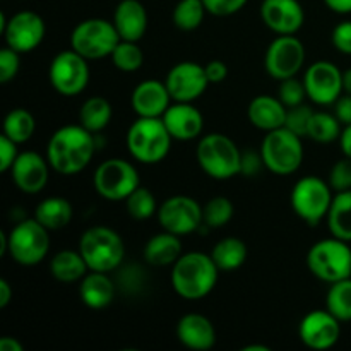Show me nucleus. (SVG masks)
<instances>
[{
  "label": "nucleus",
  "mask_w": 351,
  "mask_h": 351,
  "mask_svg": "<svg viewBox=\"0 0 351 351\" xmlns=\"http://www.w3.org/2000/svg\"><path fill=\"white\" fill-rule=\"evenodd\" d=\"M96 151L95 134L79 123L55 130L47 146V160L60 175H77L91 163Z\"/></svg>",
  "instance_id": "1"
},
{
  "label": "nucleus",
  "mask_w": 351,
  "mask_h": 351,
  "mask_svg": "<svg viewBox=\"0 0 351 351\" xmlns=\"http://www.w3.org/2000/svg\"><path fill=\"white\" fill-rule=\"evenodd\" d=\"M219 273L221 271L215 264L211 254L187 252L182 254L171 266L170 281L178 297L197 302L215 290Z\"/></svg>",
  "instance_id": "2"
},
{
  "label": "nucleus",
  "mask_w": 351,
  "mask_h": 351,
  "mask_svg": "<svg viewBox=\"0 0 351 351\" xmlns=\"http://www.w3.org/2000/svg\"><path fill=\"white\" fill-rule=\"evenodd\" d=\"M79 252L84 257L89 271L112 273L120 269L125 256L123 240L108 226H93L79 239Z\"/></svg>",
  "instance_id": "3"
},
{
  "label": "nucleus",
  "mask_w": 351,
  "mask_h": 351,
  "mask_svg": "<svg viewBox=\"0 0 351 351\" xmlns=\"http://www.w3.org/2000/svg\"><path fill=\"white\" fill-rule=\"evenodd\" d=\"M173 137L168 132L163 119L139 117L127 132L130 156L143 165L161 163L168 156Z\"/></svg>",
  "instance_id": "4"
},
{
  "label": "nucleus",
  "mask_w": 351,
  "mask_h": 351,
  "mask_svg": "<svg viewBox=\"0 0 351 351\" xmlns=\"http://www.w3.org/2000/svg\"><path fill=\"white\" fill-rule=\"evenodd\" d=\"M199 167L215 180H228L240 175L242 151L225 134H206L197 144Z\"/></svg>",
  "instance_id": "5"
},
{
  "label": "nucleus",
  "mask_w": 351,
  "mask_h": 351,
  "mask_svg": "<svg viewBox=\"0 0 351 351\" xmlns=\"http://www.w3.org/2000/svg\"><path fill=\"white\" fill-rule=\"evenodd\" d=\"M264 168L271 173L287 177L295 173L304 163V146L302 137L287 127L269 130L261 146Z\"/></svg>",
  "instance_id": "6"
},
{
  "label": "nucleus",
  "mask_w": 351,
  "mask_h": 351,
  "mask_svg": "<svg viewBox=\"0 0 351 351\" xmlns=\"http://www.w3.org/2000/svg\"><path fill=\"white\" fill-rule=\"evenodd\" d=\"M307 267L317 280L326 283L351 278V247L336 237L319 240L308 250Z\"/></svg>",
  "instance_id": "7"
},
{
  "label": "nucleus",
  "mask_w": 351,
  "mask_h": 351,
  "mask_svg": "<svg viewBox=\"0 0 351 351\" xmlns=\"http://www.w3.org/2000/svg\"><path fill=\"white\" fill-rule=\"evenodd\" d=\"M50 250V230L36 218L17 223L7 233V252L21 266H36Z\"/></svg>",
  "instance_id": "8"
},
{
  "label": "nucleus",
  "mask_w": 351,
  "mask_h": 351,
  "mask_svg": "<svg viewBox=\"0 0 351 351\" xmlns=\"http://www.w3.org/2000/svg\"><path fill=\"white\" fill-rule=\"evenodd\" d=\"M119 41L113 23L101 17L81 21L71 34V48L88 60L110 57Z\"/></svg>",
  "instance_id": "9"
},
{
  "label": "nucleus",
  "mask_w": 351,
  "mask_h": 351,
  "mask_svg": "<svg viewBox=\"0 0 351 351\" xmlns=\"http://www.w3.org/2000/svg\"><path fill=\"white\" fill-rule=\"evenodd\" d=\"M332 189L329 182L319 177H304L291 191V208L307 225H319L328 216L332 204Z\"/></svg>",
  "instance_id": "10"
},
{
  "label": "nucleus",
  "mask_w": 351,
  "mask_h": 351,
  "mask_svg": "<svg viewBox=\"0 0 351 351\" xmlns=\"http://www.w3.org/2000/svg\"><path fill=\"white\" fill-rule=\"evenodd\" d=\"M93 184L101 197L108 201H125L139 187V173L130 161L112 158L96 168Z\"/></svg>",
  "instance_id": "11"
},
{
  "label": "nucleus",
  "mask_w": 351,
  "mask_h": 351,
  "mask_svg": "<svg viewBox=\"0 0 351 351\" xmlns=\"http://www.w3.org/2000/svg\"><path fill=\"white\" fill-rule=\"evenodd\" d=\"M50 84L58 95L74 98L81 95L89 82L88 58L79 55L75 50H64L57 53L48 69Z\"/></svg>",
  "instance_id": "12"
},
{
  "label": "nucleus",
  "mask_w": 351,
  "mask_h": 351,
  "mask_svg": "<svg viewBox=\"0 0 351 351\" xmlns=\"http://www.w3.org/2000/svg\"><path fill=\"white\" fill-rule=\"evenodd\" d=\"M0 31L3 33L7 47L17 53H29L41 45L47 27L40 14L21 10L10 19H5V14H0Z\"/></svg>",
  "instance_id": "13"
},
{
  "label": "nucleus",
  "mask_w": 351,
  "mask_h": 351,
  "mask_svg": "<svg viewBox=\"0 0 351 351\" xmlns=\"http://www.w3.org/2000/svg\"><path fill=\"white\" fill-rule=\"evenodd\" d=\"M305 64V47L295 34H280L267 47L266 72L276 81L295 77Z\"/></svg>",
  "instance_id": "14"
},
{
  "label": "nucleus",
  "mask_w": 351,
  "mask_h": 351,
  "mask_svg": "<svg viewBox=\"0 0 351 351\" xmlns=\"http://www.w3.org/2000/svg\"><path fill=\"white\" fill-rule=\"evenodd\" d=\"M158 221L165 232L184 237L197 232L202 221V208L189 195H171L158 208Z\"/></svg>",
  "instance_id": "15"
},
{
  "label": "nucleus",
  "mask_w": 351,
  "mask_h": 351,
  "mask_svg": "<svg viewBox=\"0 0 351 351\" xmlns=\"http://www.w3.org/2000/svg\"><path fill=\"white\" fill-rule=\"evenodd\" d=\"M304 86L307 98L321 106L335 105L343 93V72L338 65L328 60L312 64L304 74Z\"/></svg>",
  "instance_id": "16"
},
{
  "label": "nucleus",
  "mask_w": 351,
  "mask_h": 351,
  "mask_svg": "<svg viewBox=\"0 0 351 351\" xmlns=\"http://www.w3.org/2000/svg\"><path fill=\"white\" fill-rule=\"evenodd\" d=\"M168 91L173 101L192 103L204 95L209 86L204 65L197 62H180L173 65L165 79Z\"/></svg>",
  "instance_id": "17"
},
{
  "label": "nucleus",
  "mask_w": 351,
  "mask_h": 351,
  "mask_svg": "<svg viewBox=\"0 0 351 351\" xmlns=\"http://www.w3.org/2000/svg\"><path fill=\"white\" fill-rule=\"evenodd\" d=\"M300 341L311 350H329L341 336V321L336 319L328 308L312 311L298 326Z\"/></svg>",
  "instance_id": "18"
},
{
  "label": "nucleus",
  "mask_w": 351,
  "mask_h": 351,
  "mask_svg": "<svg viewBox=\"0 0 351 351\" xmlns=\"http://www.w3.org/2000/svg\"><path fill=\"white\" fill-rule=\"evenodd\" d=\"M50 163L47 158L34 151H24L14 161L10 168V175L19 189L24 194H38L43 191L48 184V171H50Z\"/></svg>",
  "instance_id": "19"
},
{
  "label": "nucleus",
  "mask_w": 351,
  "mask_h": 351,
  "mask_svg": "<svg viewBox=\"0 0 351 351\" xmlns=\"http://www.w3.org/2000/svg\"><path fill=\"white\" fill-rule=\"evenodd\" d=\"M261 17L276 34H295L305 23V10L298 0H263Z\"/></svg>",
  "instance_id": "20"
},
{
  "label": "nucleus",
  "mask_w": 351,
  "mask_h": 351,
  "mask_svg": "<svg viewBox=\"0 0 351 351\" xmlns=\"http://www.w3.org/2000/svg\"><path fill=\"white\" fill-rule=\"evenodd\" d=\"M171 95L167 84L156 79L143 81L134 88L130 96V105L137 117L146 119H161L171 105Z\"/></svg>",
  "instance_id": "21"
},
{
  "label": "nucleus",
  "mask_w": 351,
  "mask_h": 351,
  "mask_svg": "<svg viewBox=\"0 0 351 351\" xmlns=\"http://www.w3.org/2000/svg\"><path fill=\"white\" fill-rule=\"evenodd\" d=\"M168 132L177 141H192L201 136L204 129L202 113L191 103L175 101L161 117Z\"/></svg>",
  "instance_id": "22"
},
{
  "label": "nucleus",
  "mask_w": 351,
  "mask_h": 351,
  "mask_svg": "<svg viewBox=\"0 0 351 351\" xmlns=\"http://www.w3.org/2000/svg\"><path fill=\"white\" fill-rule=\"evenodd\" d=\"M177 338L185 348L195 351L211 350L216 343L213 322L201 314H187L178 321Z\"/></svg>",
  "instance_id": "23"
},
{
  "label": "nucleus",
  "mask_w": 351,
  "mask_h": 351,
  "mask_svg": "<svg viewBox=\"0 0 351 351\" xmlns=\"http://www.w3.org/2000/svg\"><path fill=\"white\" fill-rule=\"evenodd\" d=\"M113 26L120 40L139 41L147 31V10L139 0H122L113 14Z\"/></svg>",
  "instance_id": "24"
},
{
  "label": "nucleus",
  "mask_w": 351,
  "mask_h": 351,
  "mask_svg": "<svg viewBox=\"0 0 351 351\" xmlns=\"http://www.w3.org/2000/svg\"><path fill=\"white\" fill-rule=\"evenodd\" d=\"M247 117L254 127L264 130V132H269V130L285 127L287 106L281 103L280 98L261 95L250 101L249 108H247Z\"/></svg>",
  "instance_id": "25"
},
{
  "label": "nucleus",
  "mask_w": 351,
  "mask_h": 351,
  "mask_svg": "<svg viewBox=\"0 0 351 351\" xmlns=\"http://www.w3.org/2000/svg\"><path fill=\"white\" fill-rule=\"evenodd\" d=\"M115 283L108 278V273L89 271L79 285V295L86 307L101 311L108 307L115 298Z\"/></svg>",
  "instance_id": "26"
},
{
  "label": "nucleus",
  "mask_w": 351,
  "mask_h": 351,
  "mask_svg": "<svg viewBox=\"0 0 351 351\" xmlns=\"http://www.w3.org/2000/svg\"><path fill=\"white\" fill-rule=\"evenodd\" d=\"M182 256L180 237L170 232L158 233L147 240L144 247V259L151 266H173Z\"/></svg>",
  "instance_id": "27"
},
{
  "label": "nucleus",
  "mask_w": 351,
  "mask_h": 351,
  "mask_svg": "<svg viewBox=\"0 0 351 351\" xmlns=\"http://www.w3.org/2000/svg\"><path fill=\"white\" fill-rule=\"evenodd\" d=\"M50 273L60 283H77L89 273V267L79 250H60L51 257Z\"/></svg>",
  "instance_id": "28"
},
{
  "label": "nucleus",
  "mask_w": 351,
  "mask_h": 351,
  "mask_svg": "<svg viewBox=\"0 0 351 351\" xmlns=\"http://www.w3.org/2000/svg\"><path fill=\"white\" fill-rule=\"evenodd\" d=\"M72 215V204L65 197H47L36 206L34 209V218L48 228L50 232H58V230L65 228L71 223Z\"/></svg>",
  "instance_id": "29"
},
{
  "label": "nucleus",
  "mask_w": 351,
  "mask_h": 351,
  "mask_svg": "<svg viewBox=\"0 0 351 351\" xmlns=\"http://www.w3.org/2000/svg\"><path fill=\"white\" fill-rule=\"evenodd\" d=\"M247 256H249L247 245L237 237H226V239L219 240L211 252L213 261L221 273H232V271L240 269L245 264Z\"/></svg>",
  "instance_id": "30"
},
{
  "label": "nucleus",
  "mask_w": 351,
  "mask_h": 351,
  "mask_svg": "<svg viewBox=\"0 0 351 351\" xmlns=\"http://www.w3.org/2000/svg\"><path fill=\"white\" fill-rule=\"evenodd\" d=\"M326 219L332 237L351 242V191L336 192Z\"/></svg>",
  "instance_id": "31"
},
{
  "label": "nucleus",
  "mask_w": 351,
  "mask_h": 351,
  "mask_svg": "<svg viewBox=\"0 0 351 351\" xmlns=\"http://www.w3.org/2000/svg\"><path fill=\"white\" fill-rule=\"evenodd\" d=\"M110 120H112V105L103 96L88 98L79 110V123L93 134L105 129Z\"/></svg>",
  "instance_id": "32"
},
{
  "label": "nucleus",
  "mask_w": 351,
  "mask_h": 351,
  "mask_svg": "<svg viewBox=\"0 0 351 351\" xmlns=\"http://www.w3.org/2000/svg\"><path fill=\"white\" fill-rule=\"evenodd\" d=\"M34 130H36V120L33 113L24 108L10 110L3 119V134L17 144L29 141Z\"/></svg>",
  "instance_id": "33"
},
{
  "label": "nucleus",
  "mask_w": 351,
  "mask_h": 351,
  "mask_svg": "<svg viewBox=\"0 0 351 351\" xmlns=\"http://www.w3.org/2000/svg\"><path fill=\"white\" fill-rule=\"evenodd\" d=\"M326 308L341 322L351 321V278L331 283L326 295Z\"/></svg>",
  "instance_id": "34"
},
{
  "label": "nucleus",
  "mask_w": 351,
  "mask_h": 351,
  "mask_svg": "<svg viewBox=\"0 0 351 351\" xmlns=\"http://www.w3.org/2000/svg\"><path fill=\"white\" fill-rule=\"evenodd\" d=\"M341 125L343 123L339 122L335 113L314 112L311 125H308L307 137L321 144L332 143V141L339 139V136H341Z\"/></svg>",
  "instance_id": "35"
},
{
  "label": "nucleus",
  "mask_w": 351,
  "mask_h": 351,
  "mask_svg": "<svg viewBox=\"0 0 351 351\" xmlns=\"http://www.w3.org/2000/svg\"><path fill=\"white\" fill-rule=\"evenodd\" d=\"M206 5L202 0H180L175 5L171 19L182 31H194L202 24L206 16Z\"/></svg>",
  "instance_id": "36"
},
{
  "label": "nucleus",
  "mask_w": 351,
  "mask_h": 351,
  "mask_svg": "<svg viewBox=\"0 0 351 351\" xmlns=\"http://www.w3.org/2000/svg\"><path fill=\"white\" fill-rule=\"evenodd\" d=\"M125 206L130 218L137 219V221H146L151 216L158 215L156 197L153 192L141 185L125 199Z\"/></svg>",
  "instance_id": "37"
},
{
  "label": "nucleus",
  "mask_w": 351,
  "mask_h": 351,
  "mask_svg": "<svg viewBox=\"0 0 351 351\" xmlns=\"http://www.w3.org/2000/svg\"><path fill=\"white\" fill-rule=\"evenodd\" d=\"M110 57H112L113 65L122 72H136L144 64V53L137 41L120 40Z\"/></svg>",
  "instance_id": "38"
},
{
  "label": "nucleus",
  "mask_w": 351,
  "mask_h": 351,
  "mask_svg": "<svg viewBox=\"0 0 351 351\" xmlns=\"http://www.w3.org/2000/svg\"><path fill=\"white\" fill-rule=\"evenodd\" d=\"M233 208L232 201L223 195H216V197L209 199L206 206L202 208V221L208 228H221V226L228 225L230 219L233 218Z\"/></svg>",
  "instance_id": "39"
},
{
  "label": "nucleus",
  "mask_w": 351,
  "mask_h": 351,
  "mask_svg": "<svg viewBox=\"0 0 351 351\" xmlns=\"http://www.w3.org/2000/svg\"><path fill=\"white\" fill-rule=\"evenodd\" d=\"M312 115H314V110H312L308 105H305V103H300V105L297 106H290V108H287V120H285V127L290 129L291 132L297 134V136L307 137Z\"/></svg>",
  "instance_id": "40"
},
{
  "label": "nucleus",
  "mask_w": 351,
  "mask_h": 351,
  "mask_svg": "<svg viewBox=\"0 0 351 351\" xmlns=\"http://www.w3.org/2000/svg\"><path fill=\"white\" fill-rule=\"evenodd\" d=\"M280 82L281 86H280V96H278V98L281 99V103H283L287 108L304 103L305 96H307L304 81H298L297 77H290Z\"/></svg>",
  "instance_id": "41"
},
{
  "label": "nucleus",
  "mask_w": 351,
  "mask_h": 351,
  "mask_svg": "<svg viewBox=\"0 0 351 351\" xmlns=\"http://www.w3.org/2000/svg\"><path fill=\"white\" fill-rule=\"evenodd\" d=\"M329 185L335 192L351 191V158L345 156V160H339L332 165Z\"/></svg>",
  "instance_id": "42"
},
{
  "label": "nucleus",
  "mask_w": 351,
  "mask_h": 351,
  "mask_svg": "<svg viewBox=\"0 0 351 351\" xmlns=\"http://www.w3.org/2000/svg\"><path fill=\"white\" fill-rule=\"evenodd\" d=\"M21 53H17L16 50H12L10 47H3L0 50V82L5 84L10 82L17 75L21 67Z\"/></svg>",
  "instance_id": "43"
},
{
  "label": "nucleus",
  "mask_w": 351,
  "mask_h": 351,
  "mask_svg": "<svg viewBox=\"0 0 351 351\" xmlns=\"http://www.w3.org/2000/svg\"><path fill=\"white\" fill-rule=\"evenodd\" d=\"M202 2H204L206 10L209 14L218 17H226L242 10L249 0H202Z\"/></svg>",
  "instance_id": "44"
},
{
  "label": "nucleus",
  "mask_w": 351,
  "mask_h": 351,
  "mask_svg": "<svg viewBox=\"0 0 351 351\" xmlns=\"http://www.w3.org/2000/svg\"><path fill=\"white\" fill-rule=\"evenodd\" d=\"M332 45L343 55H351V21H343L332 29Z\"/></svg>",
  "instance_id": "45"
},
{
  "label": "nucleus",
  "mask_w": 351,
  "mask_h": 351,
  "mask_svg": "<svg viewBox=\"0 0 351 351\" xmlns=\"http://www.w3.org/2000/svg\"><path fill=\"white\" fill-rule=\"evenodd\" d=\"M17 156H19V153H17V143H14L5 134H2L0 136V171L2 173L10 171Z\"/></svg>",
  "instance_id": "46"
},
{
  "label": "nucleus",
  "mask_w": 351,
  "mask_h": 351,
  "mask_svg": "<svg viewBox=\"0 0 351 351\" xmlns=\"http://www.w3.org/2000/svg\"><path fill=\"white\" fill-rule=\"evenodd\" d=\"M263 167H264V161H263V156H261V153H256V151H243L242 161H240V175H245V177H256Z\"/></svg>",
  "instance_id": "47"
},
{
  "label": "nucleus",
  "mask_w": 351,
  "mask_h": 351,
  "mask_svg": "<svg viewBox=\"0 0 351 351\" xmlns=\"http://www.w3.org/2000/svg\"><path fill=\"white\" fill-rule=\"evenodd\" d=\"M141 269H143V267L129 266L125 267V271L120 273V281H122V287L125 288V290H137V288L144 283V274Z\"/></svg>",
  "instance_id": "48"
},
{
  "label": "nucleus",
  "mask_w": 351,
  "mask_h": 351,
  "mask_svg": "<svg viewBox=\"0 0 351 351\" xmlns=\"http://www.w3.org/2000/svg\"><path fill=\"white\" fill-rule=\"evenodd\" d=\"M206 75L209 79V84H219L228 77V67L221 60H211L204 65Z\"/></svg>",
  "instance_id": "49"
},
{
  "label": "nucleus",
  "mask_w": 351,
  "mask_h": 351,
  "mask_svg": "<svg viewBox=\"0 0 351 351\" xmlns=\"http://www.w3.org/2000/svg\"><path fill=\"white\" fill-rule=\"evenodd\" d=\"M335 115L343 125H351V95L339 96L335 103Z\"/></svg>",
  "instance_id": "50"
},
{
  "label": "nucleus",
  "mask_w": 351,
  "mask_h": 351,
  "mask_svg": "<svg viewBox=\"0 0 351 351\" xmlns=\"http://www.w3.org/2000/svg\"><path fill=\"white\" fill-rule=\"evenodd\" d=\"M326 7L336 14H350L351 0H324Z\"/></svg>",
  "instance_id": "51"
},
{
  "label": "nucleus",
  "mask_w": 351,
  "mask_h": 351,
  "mask_svg": "<svg viewBox=\"0 0 351 351\" xmlns=\"http://www.w3.org/2000/svg\"><path fill=\"white\" fill-rule=\"evenodd\" d=\"M12 300V287L7 280H0V308H5Z\"/></svg>",
  "instance_id": "52"
},
{
  "label": "nucleus",
  "mask_w": 351,
  "mask_h": 351,
  "mask_svg": "<svg viewBox=\"0 0 351 351\" xmlns=\"http://www.w3.org/2000/svg\"><path fill=\"white\" fill-rule=\"evenodd\" d=\"M339 146L345 156L351 158V125H346L339 136Z\"/></svg>",
  "instance_id": "53"
},
{
  "label": "nucleus",
  "mask_w": 351,
  "mask_h": 351,
  "mask_svg": "<svg viewBox=\"0 0 351 351\" xmlns=\"http://www.w3.org/2000/svg\"><path fill=\"white\" fill-rule=\"evenodd\" d=\"M23 345L17 341L16 338H10V336H3L0 339V351H23Z\"/></svg>",
  "instance_id": "54"
},
{
  "label": "nucleus",
  "mask_w": 351,
  "mask_h": 351,
  "mask_svg": "<svg viewBox=\"0 0 351 351\" xmlns=\"http://www.w3.org/2000/svg\"><path fill=\"white\" fill-rule=\"evenodd\" d=\"M343 91L346 95H351V69L343 72Z\"/></svg>",
  "instance_id": "55"
},
{
  "label": "nucleus",
  "mask_w": 351,
  "mask_h": 351,
  "mask_svg": "<svg viewBox=\"0 0 351 351\" xmlns=\"http://www.w3.org/2000/svg\"><path fill=\"white\" fill-rule=\"evenodd\" d=\"M243 351H269V346L264 345H247Z\"/></svg>",
  "instance_id": "56"
}]
</instances>
